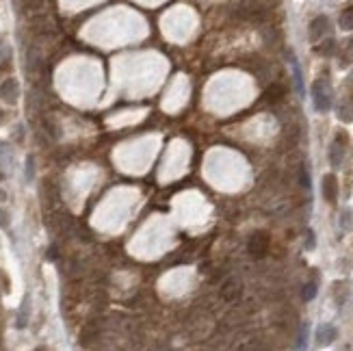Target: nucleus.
Listing matches in <instances>:
<instances>
[{
	"label": "nucleus",
	"instance_id": "f8f14e48",
	"mask_svg": "<svg viewBox=\"0 0 353 351\" xmlns=\"http://www.w3.org/2000/svg\"><path fill=\"white\" fill-rule=\"evenodd\" d=\"M316 52H319V55H332L334 52V39H327L321 48H316Z\"/></svg>",
	"mask_w": 353,
	"mask_h": 351
},
{
	"label": "nucleus",
	"instance_id": "4468645a",
	"mask_svg": "<svg viewBox=\"0 0 353 351\" xmlns=\"http://www.w3.org/2000/svg\"><path fill=\"white\" fill-rule=\"evenodd\" d=\"M7 225H9V215L0 208V228H7Z\"/></svg>",
	"mask_w": 353,
	"mask_h": 351
},
{
	"label": "nucleus",
	"instance_id": "2eb2a0df",
	"mask_svg": "<svg viewBox=\"0 0 353 351\" xmlns=\"http://www.w3.org/2000/svg\"><path fill=\"white\" fill-rule=\"evenodd\" d=\"M353 59V39H349V44H347V52H345V61H351Z\"/></svg>",
	"mask_w": 353,
	"mask_h": 351
},
{
	"label": "nucleus",
	"instance_id": "7ed1b4c3",
	"mask_svg": "<svg viewBox=\"0 0 353 351\" xmlns=\"http://www.w3.org/2000/svg\"><path fill=\"white\" fill-rule=\"evenodd\" d=\"M323 198H325L327 202H336L338 198V184H336V178H334L332 174L323 178Z\"/></svg>",
	"mask_w": 353,
	"mask_h": 351
},
{
	"label": "nucleus",
	"instance_id": "f257e3e1",
	"mask_svg": "<svg viewBox=\"0 0 353 351\" xmlns=\"http://www.w3.org/2000/svg\"><path fill=\"white\" fill-rule=\"evenodd\" d=\"M312 96H314L316 111H330V106H332V91H330V87H327V82L323 80V78L314 82Z\"/></svg>",
	"mask_w": 353,
	"mask_h": 351
},
{
	"label": "nucleus",
	"instance_id": "dca6fc26",
	"mask_svg": "<svg viewBox=\"0 0 353 351\" xmlns=\"http://www.w3.org/2000/svg\"><path fill=\"white\" fill-rule=\"evenodd\" d=\"M306 247H308V249L314 247V232H308V243H306Z\"/></svg>",
	"mask_w": 353,
	"mask_h": 351
},
{
	"label": "nucleus",
	"instance_id": "20e7f679",
	"mask_svg": "<svg viewBox=\"0 0 353 351\" xmlns=\"http://www.w3.org/2000/svg\"><path fill=\"white\" fill-rule=\"evenodd\" d=\"M327 17L325 15H319L316 20H312V24H310V39L316 41V39H321L323 37V33L327 31Z\"/></svg>",
	"mask_w": 353,
	"mask_h": 351
},
{
	"label": "nucleus",
	"instance_id": "9b49d317",
	"mask_svg": "<svg viewBox=\"0 0 353 351\" xmlns=\"http://www.w3.org/2000/svg\"><path fill=\"white\" fill-rule=\"evenodd\" d=\"M292 70H295V82H297V91L303 93V82H301V72H299L297 61H292Z\"/></svg>",
	"mask_w": 353,
	"mask_h": 351
},
{
	"label": "nucleus",
	"instance_id": "f03ea898",
	"mask_svg": "<svg viewBox=\"0 0 353 351\" xmlns=\"http://www.w3.org/2000/svg\"><path fill=\"white\" fill-rule=\"evenodd\" d=\"M249 254L251 256H256V258H260V256H265L267 254V249H269V236L267 234H262V232H258V234H254L249 239Z\"/></svg>",
	"mask_w": 353,
	"mask_h": 351
},
{
	"label": "nucleus",
	"instance_id": "1a4fd4ad",
	"mask_svg": "<svg viewBox=\"0 0 353 351\" xmlns=\"http://www.w3.org/2000/svg\"><path fill=\"white\" fill-rule=\"evenodd\" d=\"M282 96H284V89L278 87V85H273V87L267 91V98H269V100H280Z\"/></svg>",
	"mask_w": 353,
	"mask_h": 351
},
{
	"label": "nucleus",
	"instance_id": "0eeeda50",
	"mask_svg": "<svg viewBox=\"0 0 353 351\" xmlns=\"http://www.w3.org/2000/svg\"><path fill=\"white\" fill-rule=\"evenodd\" d=\"M334 338H336V327L323 325L321 330H319V341H321V343H332Z\"/></svg>",
	"mask_w": 353,
	"mask_h": 351
},
{
	"label": "nucleus",
	"instance_id": "6e6552de",
	"mask_svg": "<svg viewBox=\"0 0 353 351\" xmlns=\"http://www.w3.org/2000/svg\"><path fill=\"white\" fill-rule=\"evenodd\" d=\"M330 158H332V165H334V167H338V165H340V160H343V147H340V143H338V141H336V143L332 145Z\"/></svg>",
	"mask_w": 353,
	"mask_h": 351
},
{
	"label": "nucleus",
	"instance_id": "a211bd4d",
	"mask_svg": "<svg viewBox=\"0 0 353 351\" xmlns=\"http://www.w3.org/2000/svg\"><path fill=\"white\" fill-rule=\"evenodd\" d=\"M301 184H303V187H310V178H308V174H306V171H301Z\"/></svg>",
	"mask_w": 353,
	"mask_h": 351
},
{
	"label": "nucleus",
	"instance_id": "423d86ee",
	"mask_svg": "<svg viewBox=\"0 0 353 351\" xmlns=\"http://www.w3.org/2000/svg\"><path fill=\"white\" fill-rule=\"evenodd\" d=\"M340 28H345V31H353V7L345 9L343 13H340Z\"/></svg>",
	"mask_w": 353,
	"mask_h": 351
},
{
	"label": "nucleus",
	"instance_id": "9d476101",
	"mask_svg": "<svg viewBox=\"0 0 353 351\" xmlns=\"http://www.w3.org/2000/svg\"><path fill=\"white\" fill-rule=\"evenodd\" d=\"M314 295H316V284H306L303 286V299L310 301V299H314Z\"/></svg>",
	"mask_w": 353,
	"mask_h": 351
},
{
	"label": "nucleus",
	"instance_id": "39448f33",
	"mask_svg": "<svg viewBox=\"0 0 353 351\" xmlns=\"http://www.w3.org/2000/svg\"><path fill=\"white\" fill-rule=\"evenodd\" d=\"M0 96H2V100H7V102H15V98H17V82L13 78L4 80L2 87H0Z\"/></svg>",
	"mask_w": 353,
	"mask_h": 351
},
{
	"label": "nucleus",
	"instance_id": "ddd939ff",
	"mask_svg": "<svg viewBox=\"0 0 353 351\" xmlns=\"http://www.w3.org/2000/svg\"><path fill=\"white\" fill-rule=\"evenodd\" d=\"M351 217H353L351 211H345V212H343V228H345V230H351V228H353Z\"/></svg>",
	"mask_w": 353,
	"mask_h": 351
},
{
	"label": "nucleus",
	"instance_id": "f3484780",
	"mask_svg": "<svg viewBox=\"0 0 353 351\" xmlns=\"http://www.w3.org/2000/svg\"><path fill=\"white\" fill-rule=\"evenodd\" d=\"M26 178H33V158H28L26 163Z\"/></svg>",
	"mask_w": 353,
	"mask_h": 351
}]
</instances>
